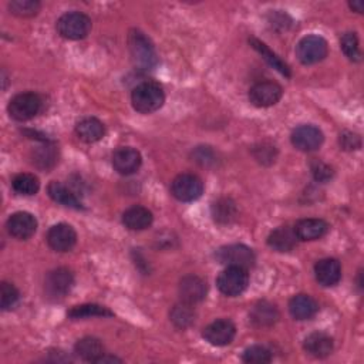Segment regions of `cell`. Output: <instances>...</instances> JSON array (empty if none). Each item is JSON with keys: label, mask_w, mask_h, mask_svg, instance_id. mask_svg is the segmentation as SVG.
Returning a JSON list of instances; mask_svg holds the SVG:
<instances>
[{"label": "cell", "mask_w": 364, "mask_h": 364, "mask_svg": "<svg viewBox=\"0 0 364 364\" xmlns=\"http://www.w3.org/2000/svg\"><path fill=\"white\" fill-rule=\"evenodd\" d=\"M169 319L178 329L190 327L195 322V312L193 305L186 302L175 305L169 312Z\"/></svg>", "instance_id": "cell-30"}, {"label": "cell", "mask_w": 364, "mask_h": 364, "mask_svg": "<svg viewBox=\"0 0 364 364\" xmlns=\"http://www.w3.org/2000/svg\"><path fill=\"white\" fill-rule=\"evenodd\" d=\"M74 286V275L70 269L59 268L47 273L45 280V292L52 300L64 299Z\"/></svg>", "instance_id": "cell-8"}, {"label": "cell", "mask_w": 364, "mask_h": 364, "mask_svg": "<svg viewBox=\"0 0 364 364\" xmlns=\"http://www.w3.org/2000/svg\"><path fill=\"white\" fill-rule=\"evenodd\" d=\"M76 132L81 141L87 144H93L100 141L104 137L106 127L98 118L86 117L77 123Z\"/></svg>", "instance_id": "cell-24"}, {"label": "cell", "mask_w": 364, "mask_h": 364, "mask_svg": "<svg viewBox=\"0 0 364 364\" xmlns=\"http://www.w3.org/2000/svg\"><path fill=\"white\" fill-rule=\"evenodd\" d=\"M47 194L55 203H57L63 207L77 210V211L84 210L81 201L76 197V194H73L66 186L62 184V182L52 181L47 187Z\"/></svg>", "instance_id": "cell-25"}, {"label": "cell", "mask_w": 364, "mask_h": 364, "mask_svg": "<svg viewBox=\"0 0 364 364\" xmlns=\"http://www.w3.org/2000/svg\"><path fill=\"white\" fill-rule=\"evenodd\" d=\"M142 164L140 151L132 147H121L113 154V168L121 175L135 174Z\"/></svg>", "instance_id": "cell-16"}, {"label": "cell", "mask_w": 364, "mask_h": 364, "mask_svg": "<svg viewBox=\"0 0 364 364\" xmlns=\"http://www.w3.org/2000/svg\"><path fill=\"white\" fill-rule=\"evenodd\" d=\"M19 290L9 282H2L0 286V307L2 310H11L19 300Z\"/></svg>", "instance_id": "cell-36"}, {"label": "cell", "mask_w": 364, "mask_h": 364, "mask_svg": "<svg viewBox=\"0 0 364 364\" xmlns=\"http://www.w3.org/2000/svg\"><path fill=\"white\" fill-rule=\"evenodd\" d=\"M303 347L307 354L316 358H324L331 354L334 343L329 334L323 331H314L305 339Z\"/></svg>", "instance_id": "cell-19"}, {"label": "cell", "mask_w": 364, "mask_h": 364, "mask_svg": "<svg viewBox=\"0 0 364 364\" xmlns=\"http://www.w3.org/2000/svg\"><path fill=\"white\" fill-rule=\"evenodd\" d=\"M67 316L72 320H80V319H90V317H111L114 316V313L104 306L89 303V305L74 306L72 310H69Z\"/></svg>", "instance_id": "cell-29"}, {"label": "cell", "mask_w": 364, "mask_h": 364, "mask_svg": "<svg viewBox=\"0 0 364 364\" xmlns=\"http://www.w3.org/2000/svg\"><path fill=\"white\" fill-rule=\"evenodd\" d=\"M249 43H251V46H252L273 69H276L280 74H283V76H286V77H290V69H289V66H288L278 55H275L265 43H262V42L258 40V39H249Z\"/></svg>", "instance_id": "cell-28"}, {"label": "cell", "mask_w": 364, "mask_h": 364, "mask_svg": "<svg viewBox=\"0 0 364 364\" xmlns=\"http://www.w3.org/2000/svg\"><path fill=\"white\" fill-rule=\"evenodd\" d=\"M33 162L42 168V169H49L56 165L57 162V151L56 147L52 144H45L43 147H39V149L33 155Z\"/></svg>", "instance_id": "cell-32"}, {"label": "cell", "mask_w": 364, "mask_h": 364, "mask_svg": "<svg viewBox=\"0 0 364 364\" xmlns=\"http://www.w3.org/2000/svg\"><path fill=\"white\" fill-rule=\"evenodd\" d=\"M57 32L63 39L81 40L91 30V19L80 12H70L57 21Z\"/></svg>", "instance_id": "cell-4"}, {"label": "cell", "mask_w": 364, "mask_h": 364, "mask_svg": "<svg viewBox=\"0 0 364 364\" xmlns=\"http://www.w3.org/2000/svg\"><path fill=\"white\" fill-rule=\"evenodd\" d=\"M340 145L347 151H353V149L360 148L361 141H360V137L357 134L344 132L343 135H340Z\"/></svg>", "instance_id": "cell-38"}, {"label": "cell", "mask_w": 364, "mask_h": 364, "mask_svg": "<svg viewBox=\"0 0 364 364\" xmlns=\"http://www.w3.org/2000/svg\"><path fill=\"white\" fill-rule=\"evenodd\" d=\"M242 360L248 364H268L272 361V353L263 346H251L244 351Z\"/></svg>", "instance_id": "cell-35"}, {"label": "cell", "mask_w": 364, "mask_h": 364, "mask_svg": "<svg viewBox=\"0 0 364 364\" xmlns=\"http://www.w3.org/2000/svg\"><path fill=\"white\" fill-rule=\"evenodd\" d=\"M282 96L283 90L275 81H261L249 90V101L259 108H266L278 104Z\"/></svg>", "instance_id": "cell-11"}, {"label": "cell", "mask_w": 364, "mask_h": 364, "mask_svg": "<svg viewBox=\"0 0 364 364\" xmlns=\"http://www.w3.org/2000/svg\"><path fill=\"white\" fill-rule=\"evenodd\" d=\"M348 6L353 12H357V13H363V11H364V4L361 2V0H354V2L348 4Z\"/></svg>", "instance_id": "cell-39"}, {"label": "cell", "mask_w": 364, "mask_h": 364, "mask_svg": "<svg viewBox=\"0 0 364 364\" xmlns=\"http://www.w3.org/2000/svg\"><path fill=\"white\" fill-rule=\"evenodd\" d=\"M249 319L255 327H272L279 320V312L275 305L263 300L254 306Z\"/></svg>", "instance_id": "cell-21"}, {"label": "cell", "mask_w": 364, "mask_h": 364, "mask_svg": "<svg viewBox=\"0 0 364 364\" xmlns=\"http://www.w3.org/2000/svg\"><path fill=\"white\" fill-rule=\"evenodd\" d=\"M292 144L295 148L303 152H312L322 147L324 141V135L320 128L312 124H303L293 130L292 132Z\"/></svg>", "instance_id": "cell-10"}, {"label": "cell", "mask_w": 364, "mask_h": 364, "mask_svg": "<svg viewBox=\"0 0 364 364\" xmlns=\"http://www.w3.org/2000/svg\"><path fill=\"white\" fill-rule=\"evenodd\" d=\"M46 241L56 252H70L77 244V234L69 224H57L47 232Z\"/></svg>", "instance_id": "cell-13"}, {"label": "cell", "mask_w": 364, "mask_h": 364, "mask_svg": "<svg viewBox=\"0 0 364 364\" xmlns=\"http://www.w3.org/2000/svg\"><path fill=\"white\" fill-rule=\"evenodd\" d=\"M165 101V93L158 83L145 81L138 84L131 93V104L141 114H152L158 111Z\"/></svg>", "instance_id": "cell-2"}, {"label": "cell", "mask_w": 364, "mask_h": 364, "mask_svg": "<svg viewBox=\"0 0 364 364\" xmlns=\"http://www.w3.org/2000/svg\"><path fill=\"white\" fill-rule=\"evenodd\" d=\"M314 276L319 285L324 288L336 286L341 279V266L337 259L326 258L316 263Z\"/></svg>", "instance_id": "cell-17"}, {"label": "cell", "mask_w": 364, "mask_h": 364, "mask_svg": "<svg viewBox=\"0 0 364 364\" xmlns=\"http://www.w3.org/2000/svg\"><path fill=\"white\" fill-rule=\"evenodd\" d=\"M215 258L221 265L238 266L244 269L252 268L256 262V256L254 251L246 245H241V244L222 246L221 249L217 251Z\"/></svg>", "instance_id": "cell-9"}, {"label": "cell", "mask_w": 364, "mask_h": 364, "mask_svg": "<svg viewBox=\"0 0 364 364\" xmlns=\"http://www.w3.org/2000/svg\"><path fill=\"white\" fill-rule=\"evenodd\" d=\"M299 241H316L329 232V224L320 218L302 220L293 228Z\"/></svg>", "instance_id": "cell-18"}, {"label": "cell", "mask_w": 364, "mask_h": 364, "mask_svg": "<svg viewBox=\"0 0 364 364\" xmlns=\"http://www.w3.org/2000/svg\"><path fill=\"white\" fill-rule=\"evenodd\" d=\"M152 212L144 207L135 205L123 214V224L131 231H144L152 225Z\"/></svg>", "instance_id": "cell-22"}, {"label": "cell", "mask_w": 364, "mask_h": 364, "mask_svg": "<svg viewBox=\"0 0 364 364\" xmlns=\"http://www.w3.org/2000/svg\"><path fill=\"white\" fill-rule=\"evenodd\" d=\"M329 46L322 36H305L296 46V56L305 66H312L323 62L327 57Z\"/></svg>", "instance_id": "cell-7"}, {"label": "cell", "mask_w": 364, "mask_h": 364, "mask_svg": "<svg viewBox=\"0 0 364 364\" xmlns=\"http://www.w3.org/2000/svg\"><path fill=\"white\" fill-rule=\"evenodd\" d=\"M74 353L79 358L89 363H96L101 356L106 354L103 343L96 337H83L79 340L74 346Z\"/></svg>", "instance_id": "cell-26"}, {"label": "cell", "mask_w": 364, "mask_h": 364, "mask_svg": "<svg viewBox=\"0 0 364 364\" xmlns=\"http://www.w3.org/2000/svg\"><path fill=\"white\" fill-rule=\"evenodd\" d=\"M171 194L181 203H194L204 194V182L194 174H181L171 182Z\"/></svg>", "instance_id": "cell-3"}, {"label": "cell", "mask_w": 364, "mask_h": 364, "mask_svg": "<svg viewBox=\"0 0 364 364\" xmlns=\"http://www.w3.org/2000/svg\"><path fill=\"white\" fill-rule=\"evenodd\" d=\"M208 293V286L207 282L197 276V275H188L179 283V296L182 302L190 303V305H197L201 303Z\"/></svg>", "instance_id": "cell-15"}, {"label": "cell", "mask_w": 364, "mask_h": 364, "mask_svg": "<svg viewBox=\"0 0 364 364\" xmlns=\"http://www.w3.org/2000/svg\"><path fill=\"white\" fill-rule=\"evenodd\" d=\"M218 289L228 297H237L242 295L249 285L248 269L238 266H227L225 271L217 279Z\"/></svg>", "instance_id": "cell-5"}, {"label": "cell", "mask_w": 364, "mask_h": 364, "mask_svg": "<svg viewBox=\"0 0 364 364\" xmlns=\"http://www.w3.org/2000/svg\"><path fill=\"white\" fill-rule=\"evenodd\" d=\"M42 110V98L36 93H21L15 96L9 106L8 111L9 115L16 121H29L35 118Z\"/></svg>", "instance_id": "cell-6"}, {"label": "cell", "mask_w": 364, "mask_h": 364, "mask_svg": "<svg viewBox=\"0 0 364 364\" xmlns=\"http://www.w3.org/2000/svg\"><path fill=\"white\" fill-rule=\"evenodd\" d=\"M340 47L350 62H360L361 53L358 47V39L354 32H347L340 39Z\"/></svg>", "instance_id": "cell-34"}, {"label": "cell", "mask_w": 364, "mask_h": 364, "mask_svg": "<svg viewBox=\"0 0 364 364\" xmlns=\"http://www.w3.org/2000/svg\"><path fill=\"white\" fill-rule=\"evenodd\" d=\"M312 171H313L314 179L319 182H327L333 176V169L323 162H313Z\"/></svg>", "instance_id": "cell-37"}, {"label": "cell", "mask_w": 364, "mask_h": 364, "mask_svg": "<svg viewBox=\"0 0 364 364\" xmlns=\"http://www.w3.org/2000/svg\"><path fill=\"white\" fill-rule=\"evenodd\" d=\"M12 187L15 190V193L21 194V195H26V197H32L36 195L40 190V182L39 178L33 174H18L13 181H12Z\"/></svg>", "instance_id": "cell-31"}, {"label": "cell", "mask_w": 364, "mask_h": 364, "mask_svg": "<svg viewBox=\"0 0 364 364\" xmlns=\"http://www.w3.org/2000/svg\"><path fill=\"white\" fill-rule=\"evenodd\" d=\"M128 50L131 60L138 70H152L158 63V56L154 45L142 32L137 29L128 33Z\"/></svg>", "instance_id": "cell-1"}, {"label": "cell", "mask_w": 364, "mask_h": 364, "mask_svg": "<svg viewBox=\"0 0 364 364\" xmlns=\"http://www.w3.org/2000/svg\"><path fill=\"white\" fill-rule=\"evenodd\" d=\"M235 334H237V327L228 319L215 320L211 324H208L203 331V337L210 344L217 347H224L231 344L235 339Z\"/></svg>", "instance_id": "cell-12"}, {"label": "cell", "mask_w": 364, "mask_h": 364, "mask_svg": "<svg viewBox=\"0 0 364 364\" xmlns=\"http://www.w3.org/2000/svg\"><path fill=\"white\" fill-rule=\"evenodd\" d=\"M289 312L296 320H310L317 314L319 305L309 295H296L289 302Z\"/></svg>", "instance_id": "cell-20"}, {"label": "cell", "mask_w": 364, "mask_h": 364, "mask_svg": "<svg viewBox=\"0 0 364 364\" xmlns=\"http://www.w3.org/2000/svg\"><path fill=\"white\" fill-rule=\"evenodd\" d=\"M6 228L15 239L28 241L38 231V220L30 212H16L8 220Z\"/></svg>", "instance_id": "cell-14"}, {"label": "cell", "mask_w": 364, "mask_h": 364, "mask_svg": "<svg viewBox=\"0 0 364 364\" xmlns=\"http://www.w3.org/2000/svg\"><path fill=\"white\" fill-rule=\"evenodd\" d=\"M297 237L293 228L279 227L268 237V245L276 252H290L297 244Z\"/></svg>", "instance_id": "cell-23"}, {"label": "cell", "mask_w": 364, "mask_h": 364, "mask_svg": "<svg viewBox=\"0 0 364 364\" xmlns=\"http://www.w3.org/2000/svg\"><path fill=\"white\" fill-rule=\"evenodd\" d=\"M214 221L220 225H229L238 217L237 204L229 198H221L212 205Z\"/></svg>", "instance_id": "cell-27"}, {"label": "cell", "mask_w": 364, "mask_h": 364, "mask_svg": "<svg viewBox=\"0 0 364 364\" xmlns=\"http://www.w3.org/2000/svg\"><path fill=\"white\" fill-rule=\"evenodd\" d=\"M9 11L19 18H32L39 13L40 4L36 0H13L9 4Z\"/></svg>", "instance_id": "cell-33"}]
</instances>
